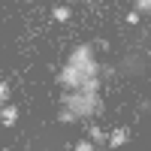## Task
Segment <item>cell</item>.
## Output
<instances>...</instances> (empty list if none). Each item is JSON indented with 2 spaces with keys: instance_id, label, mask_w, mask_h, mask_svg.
<instances>
[{
  "instance_id": "6da1fadb",
  "label": "cell",
  "mask_w": 151,
  "mask_h": 151,
  "mask_svg": "<svg viewBox=\"0 0 151 151\" xmlns=\"http://www.w3.org/2000/svg\"><path fill=\"white\" fill-rule=\"evenodd\" d=\"M60 109H70L79 121L94 118L103 112V103H100V94H82V91H64L60 94Z\"/></svg>"
},
{
  "instance_id": "7a4b0ae2",
  "label": "cell",
  "mask_w": 151,
  "mask_h": 151,
  "mask_svg": "<svg viewBox=\"0 0 151 151\" xmlns=\"http://www.w3.org/2000/svg\"><path fill=\"white\" fill-rule=\"evenodd\" d=\"M67 64H73V67H79L85 76H100V64H97V58H94V45L91 42H85V45H76L73 52H70V60Z\"/></svg>"
},
{
  "instance_id": "3957f363",
  "label": "cell",
  "mask_w": 151,
  "mask_h": 151,
  "mask_svg": "<svg viewBox=\"0 0 151 151\" xmlns=\"http://www.w3.org/2000/svg\"><path fill=\"white\" fill-rule=\"evenodd\" d=\"M91 79V76H85L79 67H73V64H67L64 70L58 73V85L64 88V91H82V85Z\"/></svg>"
},
{
  "instance_id": "277c9868",
  "label": "cell",
  "mask_w": 151,
  "mask_h": 151,
  "mask_svg": "<svg viewBox=\"0 0 151 151\" xmlns=\"http://www.w3.org/2000/svg\"><path fill=\"white\" fill-rule=\"evenodd\" d=\"M127 139H130V130H127V127H115V130L109 133V151L121 148V145L127 142Z\"/></svg>"
},
{
  "instance_id": "5b68a950",
  "label": "cell",
  "mask_w": 151,
  "mask_h": 151,
  "mask_svg": "<svg viewBox=\"0 0 151 151\" xmlns=\"http://www.w3.org/2000/svg\"><path fill=\"white\" fill-rule=\"evenodd\" d=\"M15 121H18V106L6 103L0 109V124H3V127H15Z\"/></svg>"
},
{
  "instance_id": "8992f818",
  "label": "cell",
  "mask_w": 151,
  "mask_h": 151,
  "mask_svg": "<svg viewBox=\"0 0 151 151\" xmlns=\"http://www.w3.org/2000/svg\"><path fill=\"white\" fill-rule=\"evenodd\" d=\"M88 139H91L97 148H103V145H109V133L100 130V127H88Z\"/></svg>"
},
{
  "instance_id": "52a82bcc",
  "label": "cell",
  "mask_w": 151,
  "mask_h": 151,
  "mask_svg": "<svg viewBox=\"0 0 151 151\" xmlns=\"http://www.w3.org/2000/svg\"><path fill=\"white\" fill-rule=\"evenodd\" d=\"M52 15H55V21H70L73 9H70V6H55V9H52Z\"/></svg>"
},
{
  "instance_id": "ba28073f",
  "label": "cell",
  "mask_w": 151,
  "mask_h": 151,
  "mask_svg": "<svg viewBox=\"0 0 151 151\" xmlns=\"http://www.w3.org/2000/svg\"><path fill=\"white\" fill-rule=\"evenodd\" d=\"M100 91V79H97V76H94V79H88L85 85H82V94H97Z\"/></svg>"
},
{
  "instance_id": "9c48e42d",
  "label": "cell",
  "mask_w": 151,
  "mask_h": 151,
  "mask_svg": "<svg viewBox=\"0 0 151 151\" xmlns=\"http://www.w3.org/2000/svg\"><path fill=\"white\" fill-rule=\"evenodd\" d=\"M133 9L142 15H151V0H133Z\"/></svg>"
},
{
  "instance_id": "30bf717a",
  "label": "cell",
  "mask_w": 151,
  "mask_h": 151,
  "mask_svg": "<svg viewBox=\"0 0 151 151\" xmlns=\"http://www.w3.org/2000/svg\"><path fill=\"white\" fill-rule=\"evenodd\" d=\"M73 151H97V145H94L91 139H79V142L73 145Z\"/></svg>"
},
{
  "instance_id": "8fae6325",
  "label": "cell",
  "mask_w": 151,
  "mask_h": 151,
  "mask_svg": "<svg viewBox=\"0 0 151 151\" xmlns=\"http://www.w3.org/2000/svg\"><path fill=\"white\" fill-rule=\"evenodd\" d=\"M9 97H12V88H9V82H0V103H9Z\"/></svg>"
},
{
  "instance_id": "7c38bea8",
  "label": "cell",
  "mask_w": 151,
  "mask_h": 151,
  "mask_svg": "<svg viewBox=\"0 0 151 151\" xmlns=\"http://www.w3.org/2000/svg\"><path fill=\"white\" fill-rule=\"evenodd\" d=\"M58 121H64V124H73V121H79V118H76L70 109H58Z\"/></svg>"
},
{
  "instance_id": "4fadbf2b",
  "label": "cell",
  "mask_w": 151,
  "mask_h": 151,
  "mask_svg": "<svg viewBox=\"0 0 151 151\" xmlns=\"http://www.w3.org/2000/svg\"><path fill=\"white\" fill-rule=\"evenodd\" d=\"M139 18H142V12H136V9L127 12V24H139Z\"/></svg>"
},
{
  "instance_id": "5bb4252c",
  "label": "cell",
  "mask_w": 151,
  "mask_h": 151,
  "mask_svg": "<svg viewBox=\"0 0 151 151\" xmlns=\"http://www.w3.org/2000/svg\"><path fill=\"white\" fill-rule=\"evenodd\" d=\"M6 151H9V148H6Z\"/></svg>"
}]
</instances>
